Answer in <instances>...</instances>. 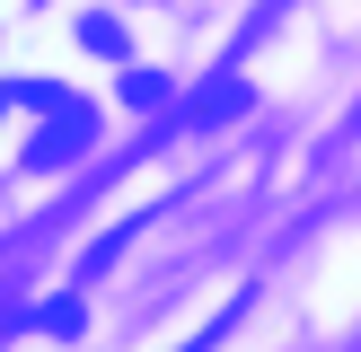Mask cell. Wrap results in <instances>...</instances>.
<instances>
[{"label": "cell", "mask_w": 361, "mask_h": 352, "mask_svg": "<svg viewBox=\"0 0 361 352\" xmlns=\"http://www.w3.org/2000/svg\"><path fill=\"white\" fill-rule=\"evenodd\" d=\"M88 141H97V106H88V97H62V106H53V123L35 132L27 168H62V158H80Z\"/></svg>", "instance_id": "1"}, {"label": "cell", "mask_w": 361, "mask_h": 352, "mask_svg": "<svg viewBox=\"0 0 361 352\" xmlns=\"http://www.w3.org/2000/svg\"><path fill=\"white\" fill-rule=\"evenodd\" d=\"M80 44H88V53H106V62H123V27H115L106 9H88V18H80Z\"/></svg>", "instance_id": "2"}, {"label": "cell", "mask_w": 361, "mask_h": 352, "mask_svg": "<svg viewBox=\"0 0 361 352\" xmlns=\"http://www.w3.org/2000/svg\"><path fill=\"white\" fill-rule=\"evenodd\" d=\"M27 326H44V334H80V299H44V308H27Z\"/></svg>", "instance_id": "3"}, {"label": "cell", "mask_w": 361, "mask_h": 352, "mask_svg": "<svg viewBox=\"0 0 361 352\" xmlns=\"http://www.w3.org/2000/svg\"><path fill=\"white\" fill-rule=\"evenodd\" d=\"M123 106H168V70H123Z\"/></svg>", "instance_id": "4"}]
</instances>
